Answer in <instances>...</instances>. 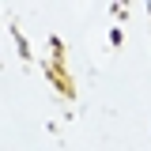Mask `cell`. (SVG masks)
Instances as JSON below:
<instances>
[{
  "instance_id": "6da1fadb",
  "label": "cell",
  "mask_w": 151,
  "mask_h": 151,
  "mask_svg": "<svg viewBox=\"0 0 151 151\" xmlns=\"http://www.w3.org/2000/svg\"><path fill=\"white\" fill-rule=\"evenodd\" d=\"M45 79H49V83H53V87L64 94V98H76V83L68 79L64 60H45Z\"/></svg>"
},
{
  "instance_id": "3957f363",
  "label": "cell",
  "mask_w": 151,
  "mask_h": 151,
  "mask_svg": "<svg viewBox=\"0 0 151 151\" xmlns=\"http://www.w3.org/2000/svg\"><path fill=\"white\" fill-rule=\"evenodd\" d=\"M147 15H151V4H147Z\"/></svg>"
},
{
  "instance_id": "7a4b0ae2",
  "label": "cell",
  "mask_w": 151,
  "mask_h": 151,
  "mask_svg": "<svg viewBox=\"0 0 151 151\" xmlns=\"http://www.w3.org/2000/svg\"><path fill=\"white\" fill-rule=\"evenodd\" d=\"M12 38H15V45H19V57L30 64V60H34V53H30V45H27V38H23V30H19V27H12Z\"/></svg>"
}]
</instances>
